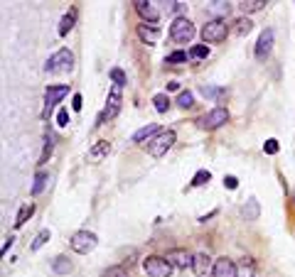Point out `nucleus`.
<instances>
[{
  "mask_svg": "<svg viewBox=\"0 0 295 277\" xmlns=\"http://www.w3.org/2000/svg\"><path fill=\"white\" fill-rule=\"evenodd\" d=\"M236 27H234V32L238 34V37H244V34H249L251 32V27H253V23H251L249 17H241V20H236Z\"/></svg>",
  "mask_w": 295,
  "mask_h": 277,
  "instance_id": "25",
  "label": "nucleus"
},
{
  "mask_svg": "<svg viewBox=\"0 0 295 277\" xmlns=\"http://www.w3.org/2000/svg\"><path fill=\"white\" fill-rule=\"evenodd\" d=\"M175 140H177L175 130H162L158 137H153V140L148 143V152H150L153 157H162L172 145H175Z\"/></svg>",
  "mask_w": 295,
  "mask_h": 277,
  "instance_id": "5",
  "label": "nucleus"
},
{
  "mask_svg": "<svg viewBox=\"0 0 295 277\" xmlns=\"http://www.w3.org/2000/svg\"><path fill=\"white\" fill-rule=\"evenodd\" d=\"M153 106H155V111L158 113H165L170 108V98H168V93H155L153 96Z\"/></svg>",
  "mask_w": 295,
  "mask_h": 277,
  "instance_id": "24",
  "label": "nucleus"
},
{
  "mask_svg": "<svg viewBox=\"0 0 295 277\" xmlns=\"http://www.w3.org/2000/svg\"><path fill=\"white\" fill-rule=\"evenodd\" d=\"M266 8V0H241L238 3V10L244 15H251V12H259Z\"/></svg>",
  "mask_w": 295,
  "mask_h": 277,
  "instance_id": "19",
  "label": "nucleus"
},
{
  "mask_svg": "<svg viewBox=\"0 0 295 277\" xmlns=\"http://www.w3.org/2000/svg\"><path fill=\"white\" fill-rule=\"evenodd\" d=\"M199 93L205 96V98H222L224 96V89H214V86H202Z\"/></svg>",
  "mask_w": 295,
  "mask_h": 277,
  "instance_id": "27",
  "label": "nucleus"
},
{
  "mask_svg": "<svg viewBox=\"0 0 295 277\" xmlns=\"http://www.w3.org/2000/svg\"><path fill=\"white\" fill-rule=\"evenodd\" d=\"M236 267H238V277H253L256 275V265H253L251 258H244Z\"/></svg>",
  "mask_w": 295,
  "mask_h": 277,
  "instance_id": "23",
  "label": "nucleus"
},
{
  "mask_svg": "<svg viewBox=\"0 0 295 277\" xmlns=\"http://www.w3.org/2000/svg\"><path fill=\"white\" fill-rule=\"evenodd\" d=\"M74 23H77V12L74 10H69L64 17H62V23H59L57 27V34L59 37H67L69 32H71V27H74Z\"/></svg>",
  "mask_w": 295,
  "mask_h": 277,
  "instance_id": "17",
  "label": "nucleus"
},
{
  "mask_svg": "<svg viewBox=\"0 0 295 277\" xmlns=\"http://www.w3.org/2000/svg\"><path fill=\"white\" fill-rule=\"evenodd\" d=\"M12 241H15V238H12V235H10V238H5V243H3V255H5V253H8V250H10Z\"/></svg>",
  "mask_w": 295,
  "mask_h": 277,
  "instance_id": "40",
  "label": "nucleus"
},
{
  "mask_svg": "<svg viewBox=\"0 0 295 277\" xmlns=\"http://www.w3.org/2000/svg\"><path fill=\"white\" fill-rule=\"evenodd\" d=\"M101 277H128V270L123 265H114V267H108V270H103Z\"/></svg>",
  "mask_w": 295,
  "mask_h": 277,
  "instance_id": "29",
  "label": "nucleus"
},
{
  "mask_svg": "<svg viewBox=\"0 0 295 277\" xmlns=\"http://www.w3.org/2000/svg\"><path fill=\"white\" fill-rule=\"evenodd\" d=\"M121 89H123V86H114V89H111L108 101H106V108H103V113L99 115V125L118 115V111H121V101H123V98H121Z\"/></svg>",
  "mask_w": 295,
  "mask_h": 277,
  "instance_id": "7",
  "label": "nucleus"
},
{
  "mask_svg": "<svg viewBox=\"0 0 295 277\" xmlns=\"http://www.w3.org/2000/svg\"><path fill=\"white\" fill-rule=\"evenodd\" d=\"M168 89H170V91H177V89H180V84H177V81H170V84H168Z\"/></svg>",
  "mask_w": 295,
  "mask_h": 277,
  "instance_id": "41",
  "label": "nucleus"
},
{
  "mask_svg": "<svg viewBox=\"0 0 295 277\" xmlns=\"http://www.w3.org/2000/svg\"><path fill=\"white\" fill-rule=\"evenodd\" d=\"M52 270H54L57 275H67V272H71V263H69V258H64V255L54 258V263H52Z\"/></svg>",
  "mask_w": 295,
  "mask_h": 277,
  "instance_id": "21",
  "label": "nucleus"
},
{
  "mask_svg": "<svg viewBox=\"0 0 295 277\" xmlns=\"http://www.w3.org/2000/svg\"><path fill=\"white\" fill-rule=\"evenodd\" d=\"M209 179H212V174H209L207 169H199V172H197V174L192 177V187H205Z\"/></svg>",
  "mask_w": 295,
  "mask_h": 277,
  "instance_id": "26",
  "label": "nucleus"
},
{
  "mask_svg": "<svg viewBox=\"0 0 295 277\" xmlns=\"http://www.w3.org/2000/svg\"><path fill=\"white\" fill-rule=\"evenodd\" d=\"M263 152H266V155H275V152H278V140H266V145H263Z\"/></svg>",
  "mask_w": 295,
  "mask_h": 277,
  "instance_id": "35",
  "label": "nucleus"
},
{
  "mask_svg": "<svg viewBox=\"0 0 295 277\" xmlns=\"http://www.w3.org/2000/svg\"><path fill=\"white\" fill-rule=\"evenodd\" d=\"M168 263L172 267H180V270H187V267L194 265V255L187 253L185 248H172L170 253H168Z\"/></svg>",
  "mask_w": 295,
  "mask_h": 277,
  "instance_id": "10",
  "label": "nucleus"
},
{
  "mask_svg": "<svg viewBox=\"0 0 295 277\" xmlns=\"http://www.w3.org/2000/svg\"><path fill=\"white\" fill-rule=\"evenodd\" d=\"M32 213H34V206H32V204H25L23 209L17 211V219H15V228H23L25 223H27V219H30Z\"/></svg>",
  "mask_w": 295,
  "mask_h": 277,
  "instance_id": "22",
  "label": "nucleus"
},
{
  "mask_svg": "<svg viewBox=\"0 0 295 277\" xmlns=\"http://www.w3.org/2000/svg\"><path fill=\"white\" fill-rule=\"evenodd\" d=\"M143 270L148 277H170L172 265L168 263V258H160V255H150L143 260Z\"/></svg>",
  "mask_w": 295,
  "mask_h": 277,
  "instance_id": "4",
  "label": "nucleus"
},
{
  "mask_svg": "<svg viewBox=\"0 0 295 277\" xmlns=\"http://www.w3.org/2000/svg\"><path fill=\"white\" fill-rule=\"evenodd\" d=\"M227 32H229V27H227V23H224L222 17L209 20V23L205 25V30H202L205 45H207V42H209V45H219V42H224V39H227Z\"/></svg>",
  "mask_w": 295,
  "mask_h": 277,
  "instance_id": "3",
  "label": "nucleus"
},
{
  "mask_svg": "<svg viewBox=\"0 0 295 277\" xmlns=\"http://www.w3.org/2000/svg\"><path fill=\"white\" fill-rule=\"evenodd\" d=\"M96 243H99V238H96L91 231H77L74 235H71V241H69L71 250H74V253H79V255L91 253V250L96 248Z\"/></svg>",
  "mask_w": 295,
  "mask_h": 277,
  "instance_id": "6",
  "label": "nucleus"
},
{
  "mask_svg": "<svg viewBox=\"0 0 295 277\" xmlns=\"http://www.w3.org/2000/svg\"><path fill=\"white\" fill-rule=\"evenodd\" d=\"M214 277H238V267L229 258H219L214 263Z\"/></svg>",
  "mask_w": 295,
  "mask_h": 277,
  "instance_id": "13",
  "label": "nucleus"
},
{
  "mask_svg": "<svg viewBox=\"0 0 295 277\" xmlns=\"http://www.w3.org/2000/svg\"><path fill=\"white\" fill-rule=\"evenodd\" d=\"M57 125H62V128H67V125H69V111H67V108H59V113H57Z\"/></svg>",
  "mask_w": 295,
  "mask_h": 277,
  "instance_id": "36",
  "label": "nucleus"
},
{
  "mask_svg": "<svg viewBox=\"0 0 295 277\" xmlns=\"http://www.w3.org/2000/svg\"><path fill=\"white\" fill-rule=\"evenodd\" d=\"M192 103H194V96L190 91H182L180 96H177V106L180 108H192Z\"/></svg>",
  "mask_w": 295,
  "mask_h": 277,
  "instance_id": "30",
  "label": "nucleus"
},
{
  "mask_svg": "<svg viewBox=\"0 0 295 277\" xmlns=\"http://www.w3.org/2000/svg\"><path fill=\"white\" fill-rule=\"evenodd\" d=\"M52 150H54V137H47L45 150H42V155H40V165H45L47 160L52 157Z\"/></svg>",
  "mask_w": 295,
  "mask_h": 277,
  "instance_id": "31",
  "label": "nucleus"
},
{
  "mask_svg": "<svg viewBox=\"0 0 295 277\" xmlns=\"http://www.w3.org/2000/svg\"><path fill=\"white\" fill-rule=\"evenodd\" d=\"M207 54H209V47L207 45H194L192 52H190V56H194V59H205Z\"/></svg>",
  "mask_w": 295,
  "mask_h": 277,
  "instance_id": "32",
  "label": "nucleus"
},
{
  "mask_svg": "<svg viewBox=\"0 0 295 277\" xmlns=\"http://www.w3.org/2000/svg\"><path fill=\"white\" fill-rule=\"evenodd\" d=\"M47 241H49V231L45 228V231H40L37 235H34V241H32V245H30V248H32V250H40V248H42Z\"/></svg>",
  "mask_w": 295,
  "mask_h": 277,
  "instance_id": "28",
  "label": "nucleus"
},
{
  "mask_svg": "<svg viewBox=\"0 0 295 277\" xmlns=\"http://www.w3.org/2000/svg\"><path fill=\"white\" fill-rule=\"evenodd\" d=\"M244 216H246L249 221H253V219L259 216V204H256V201H251V204H249V211H244Z\"/></svg>",
  "mask_w": 295,
  "mask_h": 277,
  "instance_id": "37",
  "label": "nucleus"
},
{
  "mask_svg": "<svg viewBox=\"0 0 295 277\" xmlns=\"http://www.w3.org/2000/svg\"><path fill=\"white\" fill-rule=\"evenodd\" d=\"M180 62H187V52H172L168 56V64H180Z\"/></svg>",
  "mask_w": 295,
  "mask_h": 277,
  "instance_id": "34",
  "label": "nucleus"
},
{
  "mask_svg": "<svg viewBox=\"0 0 295 277\" xmlns=\"http://www.w3.org/2000/svg\"><path fill=\"white\" fill-rule=\"evenodd\" d=\"M71 69H74V54H71L69 49H59V52H54L45 64L47 74H67V71H71Z\"/></svg>",
  "mask_w": 295,
  "mask_h": 277,
  "instance_id": "1",
  "label": "nucleus"
},
{
  "mask_svg": "<svg viewBox=\"0 0 295 277\" xmlns=\"http://www.w3.org/2000/svg\"><path fill=\"white\" fill-rule=\"evenodd\" d=\"M158 125H155V123H150V125H145V128H140V130H138V133H133V143H150V140H153V137H158Z\"/></svg>",
  "mask_w": 295,
  "mask_h": 277,
  "instance_id": "16",
  "label": "nucleus"
},
{
  "mask_svg": "<svg viewBox=\"0 0 295 277\" xmlns=\"http://www.w3.org/2000/svg\"><path fill=\"white\" fill-rule=\"evenodd\" d=\"M81 106H84V98H81L79 93H74V98H71V108H74V111H81Z\"/></svg>",
  "mask_w": 295,
  "mask_h": 277,
  "instance_id": "38",
  "label": "nucleus"
},
{
  "mask_svg": "<svg viewBox=\"0 0 295 277\" xmlns=\"http://www.w3.org/2000/svg\"><path fill=\"white\" fill-rule=\"evenodd\" d=\"M224 123H229L227 108H212L207 115L199 118V128H205V130H216V128H222Z\"/></svg>",
  "mask_w": 295,
  "mask_h": 277,
  "instance_id": "8",
  "label": "nucleus"
},
{
  "mask_svg": "<svg viewBox=\"0 0 295 277\" xmlns=\"http://www.w3.org/2000/svg\"><path fill=\"white\" fill-rule=\"evenodd\" d=\"M67 93H69V86H49V89L45 91V106H47V108H45V118L52 113V108H54V106H57V103L64 98Z\"/></svg>",
  "mask_w": 295,
  "mask_h": 277,
  "instance_id": "11",
  "label": "nucleus"
},
{
  "mask_svg": "<svg viewBox=\"0 0 295 277\" xmlns=\"http://www.w3.org/2000/svg\"><path fill=\"white\" fill-rule=\"evenodd\" d=\"M194 25L187 20V17H177L175 23L170 25V37L172 42H177V45H187V42H192L194 39Z\"/></svg>",
  "mask_w": 295,
  "mask_h": 277,
  "instance_id": "2",
  "label": "nucleus"
},
{
  "mask_svg": "<svg viewBox=\"0 0 295 277\" xmlns=\"http://www.w3.org/2000/svg\"><path fill=\"white\" fill-rule=\"evenodd\" d=\"M47 182H49V174H47V172H42V169H40V172H37V174H34V184H32V196H40V194H42V191H45Z\"/></svg>",
  "mask_w": 295,
  "mask_h": 277,
  "instance_id": "20",
  "label": "nucleus"
},
{
  "mask_svg": "<svg viewBox=\"0 0 295 277\" xmlns=\"http://www.w3.org/2000/svg\"><path fill=\"white\" fill-rule=\"evenodd\" d=\"M273 49V30H263L261 37H259V42H256V59L259 62H266L268 59V54H271Z\"/></svg>",
  "mask_w": 295,
  "mask_h": 277,
  "instance_id": "12",
  "label": "nucleus"
},
{
  "mask_svg": "<svg viewBox=\"0 0 295 277\" xmlns=\"http://www.w3.org/2000/svg\"><path fill=\"white\" fill-rule=\"evenodd\" d=\"M138 37H140L143 42H148V45H155V42H158V37H160V32H158V27L140 25V27H138Z\"/></svg>",
  "mask_w": 295,
  "mask_h": 277,
  "instance_id": "18",
  "label": "nucleus"
},
{
  "mask_svg": "<svg viewBox=\"0 0 295 277\" xmlns=\"http://www.w3.org/2000/svg\"><path fill=\"white\" fill-rule=\"evenodd\" d=\"M111 78H114V86H123L125 84V74L121 69H111Z\"/></svg>",
  "mask_w": 295,
  "mask_h": 277,
  "instance_id": "33",
  "label": "nucleus"
},
{
  "mask_svg": "<svg viewBox=\"0 0 295 277\" xmlns=\"http://www.w3.org/2000/svg\"><path fill=\"white\" fill-rule=\"evenodd\" d=\"M108 152H111V143H108V140H99V143H94V147L89 150V160L91 162H101Z\"/></svg>",
  "mask_w": 295,
  "mask_h": 277,
  "instance_id": "15",
  "label": "nucleus"
},
{
  "mask_svg": "<svg viewBox=\"0 0 295 277\" xmlns=\"http://www.w3.org/2000/svg\"><path fill=\"white\" fill-rule=\"evenodd\" d=\"M224 184H227L229 189H236V187H238V179H236V177H231V174H229V177H224Z\"/></svg>",
  "mask_w": 295,
  "mask_h": 277,
  "instance_id": "39",
  "label": "nucleus"
},
{
  "mask_svg": "<svg viewBox=\"0 0 295 277\" xmlns=\"http://www.w3.org/2000/svg\"><path fill=\"white\" fill-rule=\"evenodd\" d=\"M214 263L216 260H212L207 253H194V275L197 277H214Z\"/></svg>",
  "mask_w": 295,
  "mask_h": 277,
  "instance_id": "9",
  "label": "nucleus"
},
{
  "mask_svg": "<svg viewBox=\"0 0 295 277\" xmlns=\"http://www.w3.org/2000/svg\"><path fill=\"white\" fill-rule=\"evenodd\" d=\"M136 10H138V15H140L143 20H150V23H158V20H160V12H158V8H155L153 3L138 0V3H136Z\"/></svg>",
  "mask_w": 295,
  "mask_h": 277,
  "instance_id": "14",
  "label": "nucleus"
}]
</instances>
